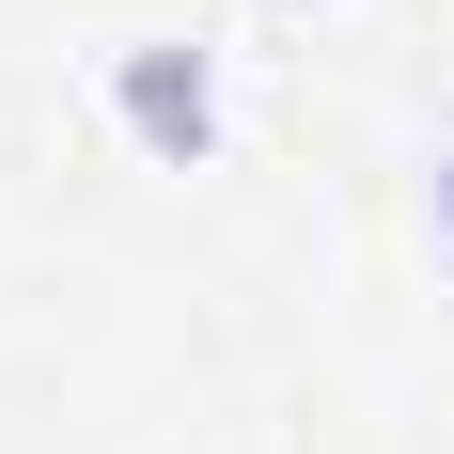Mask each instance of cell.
I'll return each instance as SVG.
<instances>
[{"label":"cell","mask_w":454,"mask_h":454,"mask_svg":"<svg viewBox=\"0 0 454 454\" xmlns=\"http://www.w3.org/2000/svg\"><path fill=\"white\" fill-rule=\"evenodd\" d=\"M282 16H298V0H282Z\"/></svg>","instance_id":"3"},{"label":"cell","mask_w":454,"mask_h":454,"mask_svg":"<svg viewBox=\"0 0 454 454\" xmlns=\"http://www.w3.org/2000/svg\"><path fill=\"white\" fill-rule=\"evenodd\" d=\"M423 220H439V267H454V141H439V188H423Z\"/></svg>","instance_id":"2"},{"label":"cell","mask_w":454,"mask_h":454,"mask_svg":"<svg viewBox=\"0 0 454 454\" xmlns=\"http://www.w3.org/2000/svg\"><path fill=\"white\" fill-rule=\"evenodd\" d=\"M110 110H126V141L141 157H173V173H204L220 157V47H188V32H141V47H110Z\"/></svg>","instance_id":"1"}]
</instances>
